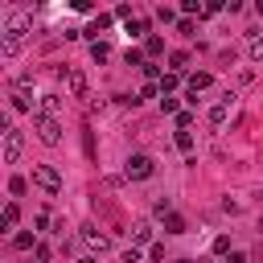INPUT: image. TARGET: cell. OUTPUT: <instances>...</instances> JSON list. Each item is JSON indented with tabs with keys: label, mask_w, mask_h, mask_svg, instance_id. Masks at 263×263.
Here are the masks:
<instances>
[{
	"label": "cell",
	"mask_w": 263,
	"mask_h": 263,
	"mask_svg": "<svg viewBox=\"0 0 263 263\" xmlns=\"http://www.w3.org/2000/svg\"><path fill=\"white\" fill-rule=\"evenodd\" d=\"M189 127H193V115L181 111V115H177V132H189Z\"/></svg>",
	"instance_id": "f1b7e54d"
},
{
	"label": "cell",
	"mask_w": 263,
	"mask_h": 263,
	"mask_svg": "<svg viewBox=\"0 0 263 263\" xmlns=\"http://www.w3.org/2000/svg\"><path fill=\"white\" fill-rule=\"evenodd\" d=\"M25 37H29V21L25 16H12L8 29H4V37H0V58H16L21 45H25Z\"/></svg>",
	"instance_id": "6da1fadb"
},
{
	"label": "cell",
	"mask_w": 263,
	"mask_h": 263,
	"mask_svg": "<svg viewBox=\"0 0 263 263\" xmlns=\"http://www.w3.org/2000/svg\"><path fill=\"white\" fill-rule=\"evenodd\" d=\"M58 107H62V99H58V95H45V99H41V107H37V111H41V115H53V111H58Z\"/></svg>",
	"instance_id": "ffe728a7"
},
{
	"label": "cell",
	"mask_w": 263,
	"mask_h": 263,
	"mask_svg": "<svg viewBox=\"0 0 263 263\" xmlns=\"http://www.w3.org/2000/svg\"><path fill=\"white\" fill-rule=\"evenodd\" d=\"M66 86H70L74 99H86V74H82V70H70V74H66Z\"/></svg>",
	"instance_id": "9c48e42d"
},
{
	"label": "cell",
	"mask_w": 263,
	"mask_h": 263,
	"mask_svg": "<svg viewBox=\"0 0 263 263\" xmlns=\"http://www.w3.org/2000/svg\"><path fill=\"white\" fill-rule=\"evenodd\" d=\"M82 148H86V156H95V136L90 132H82Z\"/></svg>",
	"instance_id": "4dcf8cb0"
},
{
	"label": "cell",
	"mask_w": 263,
	"mask_h": 263,
	"mask_svg": "<svg viewBox=\"0 0 263 263\" xmlns=\"http://www.w3.org/2000/svg\"><path fill=\"white\" fill-rule=\"evenodd\" d=\"M156 21H164V25H173V21H177V12H173V8H156Z\"/></svg>",
	"instance_id": "f546056e"
},
{
	"label": "cell",
	"mask_w": 263,
	"mask_h": 263,
	"mask_svg": "<svg viewBox=\"0 0 263 263\" xmlns=\"http://www.w3.org/2000/svg\"><path fill=\"white\" fill-rule=\"evenodd\" d=\"M33 132H37V140L49 144V148L62 140V123H58V115H41V111H37V115H33Z\"/></svg>",
	"instance_id": "3957f363"
},
{
	"label": "cell",
	"mask_w": 263,
	"mask_h": 263,
	"mask_svg": "<svg viewBox=\"0 0 263 263\" xmlns=\"http://www.w3.org/2000/svg\"><path fill=\"white\" fill-rule=\"evenodd\" d=\"M78 263H95V255H90V251H86V255H78Z\"/></svg>",
	"instance_id": "d6a6232c"
},
{
	"label": "cell",
	"mask_w": 263,
	"mask_h": 263,
	"mask_svg": "<svg viewBox=\"0 0 263 263\" xmlns=\"http://www.w3.org/2000/svg\"><path fill=\"white\" fill-rule=\"evenodd\" d=\"M16 222H21V205H16V201H8V205H4L0 226H4V230H16Z\"/></svg>",
	"instance_id": "4fadbf2b"
},
{
	"label": "cell",
	"mask_w": 263,
	"mask_h": 263,
	"mask_svg": "<svg viewBox=\"0 0 263 263\" xmlns=\"http://www.w3.org/2000/svg\"><path fill=\"white\" fill-rule=\"evenodd\" d=\"M111 21H115V12H99V16H95V25H90L86 33H90V37L99 41V33H103V29H111Z\"/></svg>",
	"instance_id": "9a60e30c"
},
{
	"label": "cell",
	"mask_w": 263,
	"mask_h": 263,
	"mask_svg": "<svg viewBox=\"0 0 263 263\" xmlns=\"http://www.w3.org/2000/svg\"><path fill=\"white\" fill-rule=\"evenodd\" d=\"M12 107H16V111H33V90H29V78L12 82Z\"/></svg>",
	"instance_id": "ba28073f"
},
{
	"label": "cell",
	"mask_w": 263,
	"mask_h": 263,
	"mask_svg": "<svg viewBox=\"0 0 263 263\" xmlns=\"http://www.w3.org/2000/svg\"><path fill=\"white\" fill-rule=\"evenodd\" d=\"M185 70H189V53H185V49L168 53V74H185Z\"/></svg>",
	"instance_id": "7c38bea8"
},
{
	"label": "cell",
	"mask_w": 263,
	"mask_h": 263,
	"mask_svg": "<svg viewBox=\"0 0 263 263\" xmlns=\"http://www.w3.org/2000/svg\"><path fill=\"white\" fill-rule=\"evenodd\" d=\"M230 99H234V95H222V103H218V107H210V123H214V127H222V123H226V115H230Z\"/></svg>",
	"instance_id": "30bf717a"
},
{
	"label": "cell",
	"mask_w": 263,
	"mask_h": 263,
	"mask_svg": "<svg viewBox=\"0 0 263 263\" xmlns=\"http://www.w3.org/2000/svg\"><path fill=\"white\" fill-rule=\"evenodd\" d=\"M247 49H251V58H255V62H263V33H259V29H251V33H247Z\"/></svg>",
	"instance_id": "5bb4252c"
},
{
	"label": "cell",
	"mask_w": 263,
	"mask_h": 263,
	"mask_svg": "<svg viewBox=\"0 0 263 263\" xmlns=\"http://www.w3.org/2000/svg\"><path fill=\"white\" fill-rule=\"evenodd\" d=\"M132 238H136V242H148V238H152V226H148V222H136V226H132Z\"/></svg>",
	"instance_id": "7402d4cb"
},
{
	"label": "cell",
	"mask_w": 263,
	"mask_h": 263,
	"mask_svg": "<svg viewBox=\"0 0 263 263\" xmlns=\"http://www.w3.org/2000/svg\"><path fill=\"white\" fill-rule=\"evenodd\" d=\"M160 111H168V115H181V99H173V95H160Z\"/></svg>",
	"instance_id": "44dd1931"
},
{
	"label": "cell",
	"mask_w": 263,
	"mask_h": 263,
	"mask_svg": "<svg viewBox=\"0 0 263 263\" xmlns=\"http://www.w3.org/2000/svg\"><path fill=\"white\" fill-rule=\"evenodd\" d=\"M33 259H37V263H49V259H53L49 242H37V247H33Z\"/></svg>",
	"instance_id": "cb8c5ba5"
},
{
	"label": "cell",
	"mask_w": 263,
	"mask_h": 263,
	"mask_svg": "<svg viewBox=\"0 0 263 263\" xmlns=\"http://www.w3.org/2000/svg\"><path fill=\"white\" fill-rule=\"evenodd\" d=\"M127 33H132V37H148V21H144V16L127 21Z\"/></svg>",
	"instance_id": "ac0fdd59"
},
{
	"label": "cell",
	"mask_w": 263,
	"mask_h": 263,
	"mask_svg": "<svg viewBox=\"0 0 263 263\" xmlns=\"http://www.w3.org/2000/svg\"><path fill=\"white\" fill-rule=\"evenodd\" d=\"M21 148H25V136H21V127L4 123V164H16V160H21Z\"/></svg>",
	"instance_id": "5b68a950"
},
{
	"label": "cell",
	"mask_w": 263,
	"mask_h": 263,
	"mask_svg": "<svg viewBox=\"0 0 263 263\" xmlns=\"http://www.w3.org/2000/svg\"><path fill=\"white\" fill-rule=\"evenodd\" d=\"M164 234H185V218H181L177 210H173V214L164 218Z\"/></svg>",
	"instance_id": "2e32d148"
},
{
	"label": "cell",
	"mask_w": 263,
	"mask_h": 263,
	"mask_svg": "<svg viewBox=\"0 0 263 263\" xmlns=\"http://www.w3.org/2000/svg\"><path fill=\"white\" fill-rule=\"evenodd\" d=\"M173 263H193V259H173Z\"/></svg>",
	"instance_id": "836d02e7"
},
{
	"label": "cell",
	"mask_w": 263,
	"mask_h": 263,
	"mask_svg": "<svg viewBox=\"0 0 263 263\" xmlns=\"http://www.w3.org/2000/svg\"><path fill=\"white\" fill-rule=\"evenodd\" d=\"M181 86V74H160V95H173Z\"/></svg>",
	"instance_id": "e0dca14e"
},
{
	"label": "cell",
	"mask_w": 263,
	"mask_h": 263,
	"mask_svg": "<svg viewBox=\"0 0 263 263\" xmlns=\"http://www.w3.org/2000/svg\"><path fill=\"white\" fill-rule=\"evenodd\" d=\"M12 247H16V251H33L37 238H33V234H12Z\"/></svg>",
	"instance_id": "603a6c76"
},
{
	"label": "cell",
	"mask_w": 263,
	"mask_h": 263,
	"mask_svg": "<svg viewBox=\"0 0 263 263\" xmlns=\"http://www.w3.org/2000/svg\"><path fill=\"white\" fill-rule=\"evenodd\" d=\"M226 263H247V255H242V251H230V255H226Z\"/></svg>",
	"instance_id": "1f68e13d"
},
{
	"label": "cell",
	"mask_w": 263,
	"mask_h": 263,
	"mask_svg": "<svg viewBox=\"0 0 263 263\" xmlns=\"http://www.w3.org/2000/svg\"><path fill=\"white\" fill-rule=\"evenodd\" d=\"M25 189H29V181H25V177H12V181H8V193H16V197H21Z\"/></svg>",
	"instance_id": "4316f807"
},
{
	"label": "cell",
	"mask_w": 263,
	"mask_h": 263,
	"mask_svg": "<svg viewBox=\"0 0 263 263\" xmlns=\"http://www.w3.org/2000/svg\"><path fill=\"white\" fill-rule=\"evenodd\" d=\"M160 53H164V37L160 33H148L144 37V58H160Z\"/></svg>",
	"instance_id": "8fae6325"
},
{
	"label": "cell",
	"mask_w": 263,
	"mask_h": 263,
	"mask_svg": "<svg viewBox=\"0 0 263 263\" xmlns=\"http://www.w3.org/2000/svg\"><path fill=\"white\" fill-rule=\"evenodd\" d=\"M214 255H230V238H226V234L214 238Z\"/></svg>",
	"instance_id": "83f0119b"
},
{
	"label": "cell",
	"mask_w": 263,
	"mask_h": 263,
	"mask_svg": "<svg viewBox=\"0 0 263 263\" xmlns=\"http://www.w3.org/2000/svg\"><path fill=\"white\" fill-rule=\"evenodd\" d=\"M259 230H263V218H259Z\"/></svg>",
	"instance_id": "e575fe53"
},
{
	"label": "cell",
	"mask_w": 263,
	"mask_h": 263,
	"mask_svg": "<svg viewBox=\"0 0 263 263\" xmlns=\"http://www.w3.org/2000/svg\"><path fill=\"white\" fill-rule=\"evenodd\" d=\"M107 53H111L107 41H90V58H95V62H107Z\"/></svg>",
	"instance_id": "d6986e66"
},
{
	"label": "cell",
	"mask_w": 263,
	"mask_h": 263,
	"mask_svg": "<svg viewBox=\"0 0 263 263\" xmlns=\"http://www.w3.org/2000/svg\"><path fill=\"white\" fill-rule=\"evenodd\" d=\"M173 144H177L181 152H189V148H193V136H189V132H177V136H173Z\"/></svg>",
	"instance_id": "d4e9b609"
},
{
	"label": "cell",
	"mask_w": 263,
	"mask_h": 263,
	"mask_svg": "<svg viewBox=\"0 0 263 263\" xmlns=\"http://www.w3.org/2000/svg\"><path fill=\"white\" fill-rule=\"evenodd\" d=\"M78 238H82V242H86V251H90V255H95V251H99V255H103V251H107V247H111V238H107V234H103V230H99V226H82V230H78Z\"/></svg>",
	"instance_id": "8992f818"
},
{
	"label": "cell",
	"mask_w": 263,
	"mask_h": 263,
	"mask_svg": "<svg viewBox=\"0 0 263 263\" xmlns=\"http://www.w3.org/2000/svg\"><path fill=\"white\" fill-rule=\"evenodd\" d=\"M185 86H189V103H197V95L214 86V74H210V70H197V74H189V78H185Z\"/></svg>",
	"instance_id": "52a82bcc"
},
{
	"label": "cell",
	"mask_w": 263,
	"mask_h": 263,
	"mask_svg": "<svg viewBox=\"0 0 263 263\" xmlns=\"http://www.w3.org/2000/svg\"><path fill=\"white\" fill-rule=\"evenodd\" d=\"M177 33H185V37H193V33H197V25H193L189 16H181V21H177Z\"/></svg>",
	"instance_id": "484cf974"
},
{
	"label": "cell",
	"mask_w": 263,
	"mask_h": 263,
	"mask_svg": "<svg viewBox=\"0 0 263 263\" xmlns=\"http://www.w3.org/2000/svg\"><path fill=\"white\" fill-rule=\"evenodd\" d=\"M152 173H156V160H152L148 152H132V156L123 160V177H127V181H148Z\"/></svg>",
	"instance_id": "7a4b0ae2"
},
{
	"label": "cell",
	"mask_w": 263,
	"mask_h": 263,
	"mask_svg": "<svg viewBox=\"0 0 263 263\" xmlns=\"http://www.w3.org/2000/svg\"><path fill=\"white\" fill-rule=\"evenodd\" d=\"M33 185L53 197V193H62V173H58L53 164H33Z\"/></svg>",
	"instance_id": "277c9868"
}]
</instances>
